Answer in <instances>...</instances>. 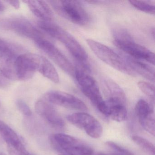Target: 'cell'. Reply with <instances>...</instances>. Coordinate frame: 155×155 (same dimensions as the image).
Masks as SVG:
<instances>
[{"label": "cell", "mask_w": 155, "mask_h": 155, "mask_svg": "<svg viewBox=\"0 0 155 155\" xmlns=\"http://www.w3.org/2000/svg\"><path fill=\"white\" fill-rule=\"evenodd\" d=\"M39 27L62 43L85 70L90 71L87 53L80 43L69 33L51 21H40Z\"/></svg>", "instance_id": "obj_1"}, {"label": "cell", "mask_w": 155, "mask_h": 155, "mask_svg": "<svg viewBox=\"0 0 155 155\" xmlns=\"http://www.w3.org/2000/svg\"><path fill=\"white\" fill-rule=\"evenodd\" d=\"M75 78L84 95L102 115L108 117V107L101 94L98 85L93 77L81 69L76 68Z\"/></svg>", "instance_id": "obj_2"}, {"label": "cell", "mask_w": 155, "mask_h": 155, "mask_svg": "<svg viewBox=\"0 0 155 155\" xmlns=\"http://www.w3.org/2000/svg\"><path fill=\"white\" fill-rule=\"evenodd\" d=\"M52 147L62 155H92L90 146L77 138L64 133H56L50 137Z\"/></svg>", "instance_id": "obj_3"}, {"label": "cell", "mask_w": 155, "mask_h": 155, "mask_svg": "<svg viewBox=\"0 0 155 155\" xmlns=\"http://www.w3.org/2000/svg\"><path fill=\"white\" fill-rule=\"evenodd\" d=\"M87 43L95 55L106 64L129 76L136 75L125 60L109 47L91 39L87 40Z\"/></svg>", "instance_id": "obj_4"}, {"label": "cell", "mask_w": 155, "mask_h": 155, "mask_svg": "<svg viewBox=\"0 0 155 155\" xmlns=\"http://www.w3.org/2000/svg\"><path fill=\"white\" fill-rule=\"evenodd\" d=\"M23 49L0 38V72L8 79L17 80L16 63Z\"/></svg>", "instance_id": "obj_5"}, {"label": "cell", "mask_w": 155, "mask_h": 155, "mask_svg": "<svg viewBox=\"0 0 155 155\" xmlns=\"http://www.w3.org/2000/svg\"><path fill=\"white\" fill-rule=\"evenodd\" d=\"M48 2L60 15L75 24L85 25L89 21L88 14L79 2L50 1Z\"/></svg>", "instance_id": "obj_6"}, {"label": "cell", "mask_w": 155, "mask_h": 155, "mask_svg": "<svg viewBox=\"0 0 155 155\" xmlns=\"http://www.w3.org/2000/svg\"><path fill=\"white\" fill-rule=\"evenodd\" d=\"M0 28L34 41L43 38L41 32L26 18L14 16L0 19Z\"/></svg>", "instance_id": "obj_7"}, {"label": "cell", "mask_w": 155, "mask_h": 155, "mask_svg": "<svg viewBox=\"0 0 155 155\" xmlns=\"http://www.w3.org/2000/svg\"><path fill=\"white\" fill-rule=\"evenodd\" d=\"M34 42L37 47L46 53L63 71L70 76L75 77V67L54 44L44 38L34 41Z\"/></svg>", "instance_id": "obj_8"}, {"label": "cell", "mask_w": 155, "mask_h": 155, "mask_svg": "<svg viewBox=\"0 0 155 155\" xmlns=\"http://www.w3.org/2000/svg\"><path fill=\"white\" fill-rule=\"evenodd\" d=\"M67 120L72 125L86 132L94 138L100 137L103 128L99 121L90 114L84 112H77L67 116Z\"/></svg>", "instance_id": "obj_9"}, {"label": "cell", "mask_w": 155, "mask_h": 155, "mask_svg": "<svg viewBox=\"0 0 155 155\" xmlns=\"http://www.w3.org/2000/svg\"><path fill=\"white\" fill-rule=\"evenodd\" d=\"M41 56L33 53H22L17 59L16 73L17 80L26 81L33 77L38 71Z\"/></svg>", "instance_id": "obj_10"}, {"label": "cell", "mask_w": 155, "mask_h": 155, "mask_svg": "<svg viewBox=\"0 0 155 155\" xmlns=\"http://www.w3.org/2000/svg\"><path fill=\"white\" fill-rule=\"evenodd\" d=\"M114 45L130 57L144 60L154 66L155 65V54L147 48L136 43L133 38L124 40H114Z\"/></svg>", "instance_id": "obj_11"}, {"label": "cell", "mask_w": 155, "mask_h": 155, "mask_svg": "<svg viewBox=\"0 0 155 155\" xmlns=\"http://www.w3.org/2000/svg\"><path fill=\"white\" fill-rule=\"evenodd\" d=\"M46 100L50 103L63 107L81 111L87 110L83 101L69 93L59 91H51L45 95Z\"/></svg>", "instance_id": "obj_12"}, {"label": "cell", "mask_w": 155, "mask_h": 155, "mask_svg": "<svg viewBox=\"0 0 155 155\" xmlns=\"http://www.w3.org/2000/svg\"><path fill=\"white\" fill-rule=\"evenodd\" d=\"M37 113L51 126L56 129L63 130L66 123L51 103L46 101H38L35 104Z\"/></svg>", "instance_id": "obj_13"}, {"label": "cell", "mask_w": 155, "mask_h": 155, "mask_svg": "<svg viewBox=\"0 0 155 155\" xmlns=\"http://www.w3.org/2000/svg\"><path fill=\"white\" fill-rule=\"evenodd\" d=\"M135 110L141 127L147 132L155 136V115L152 106L146 101L140 99L136 104Z\"/></svg>", "instance_id": "obj_14"}, {"label": "cell", "mask_w": 155, "mask_h": 155, "mask_svg": "<svg viewBox=\"0 0 155 155\" xmlns=\"http://www.w3.org/2000/svg\"><path fill=\"white\" fill-rule=\"evenodd\" d=\"M105 92L107 99V105L121 104L126 105V96L124 91L115 81L107 80L104 83Z\"/></svg>", "instance_id": "obj_15"}, {"label": "cell", "mask_w": 155, "mask_h": 155, "mask_svg": "<svg viewBox=\"0 0 155 155\" xmlns=\"http://www.w3.org/2000/svg\"><path fill=\"white\" fill-rule=\"evenodd\" d=\"M125 61L128 67L135 74L138 73L145 78L154 82L155 69L153 67L131 57H127Z\"/></svg>", "instance_id": "obj_16"}, {"label": "cell", "mask_w": 155, "mask_h": 155, "mask_svg": "<svg viewBox=\"0 0 155 155\" xmlns=\"http://www.w3.org/2000/svg\"><path fill=\"white\" fill-rule=\"evenodd\" d=\"M31 12L41 21H51L53 13L47 2L43 1H25Z\"/></svg>", "instance_id": "obj_17"}, {"label": "cell", "mask_w": 155, "mask_h": 155, "mask_svg": "<svg viewBox=\"0 0 155 155\" xmlns=\"http://www.w3.org/2000/svg\"><path fill=\"white\" fill-rule=\"evenodd\" d=\"M0 134L7 143L8 147L19 150H26L21 140L16 132L1 120H0Z\"/></svg>", "instance_id": "obj_18"}, {"label": "cell", "mask_w": 155, "mask_h": 155, "mask_svg": "<svg viewBox=\"0 0 155 155\" xmlns=\"http://www.w3.org/2000/svg\"><path fill=\"white\" fill-rule=\"evenodd\" d=\"M38 71L52 82L55 83L59 82V76L55 67L48 60L43 56L41 57Z\"/></svg>", "instance_id": "obj_19"}, {"label": "cell", "mask_w": 155, "mask_h": 155, "mask_svg": "<svg viewBox=\"0 0 155 155\" xmlns=\"http://www.w3.org/2000/svg\"><path fill=\"white\" fill-rule=\"evenodd\" d=\"M107 106L109 110L108 117H110L111 119L117 122H121L127 119V111L126 105L115 104Z\"/></svg>", "instance_id": "obj_20"}, {"label": "cell", "mask_w": 155, "mask_h": 155, "mask_svg": "<svg viewBox=\"0 0 155 155\" xmlns=\"http://www.w3.org/2000/svg\"><path fill=\"white\" fill-rule=\"evenodd\" d=\"M131 139L133 142L142 149L147 154L155 155V146L150 141L140 136H134L132 137Z\"/></svg>", "instance_id": "obj_21"}, {"label": "cell", "mask_w": 155, "mask_h": 155, "mask_svg": "<svg viewBox=\"0 0 155 155\" xmlns=\"http://www.w3.org/2000/svg\"><path fill=\"white\" fill-rule=\"evenodd\" d=\"M129 2L136 9L147 14L154 15L155 13V7L154 5L149 3L147 2L142 1H129Z\"/></svg>", "instance_id": "obj_22"}, {"label": "cell", "mask_w": 155, "mask_h": 155, "mask_svg": "<svg viewBox=\"0 0 155 155\" xmlns=\"http://www.w3.org/2000/svg\"><path fill=\"white\" fill-rule=\"evenodd\" d=\"M139 88L145 95L154 100L155 87L153 84L145 81H139L137 83Z\"/></svg>", "instance_id": "obj_23"}, {"label": "cell", "mask_w": 155, "mask_h": 155, "mask_svg": "<svg viewBox=\"0 0 155 155\" xmlns=\"http://www.w3.org/2000/svg\"><path fill=\"white\" fill-rule=\"evenodd\" d=\"M106 144L112 150L114 155H134L129 150L113 141H107Z\"/></svg>", "instance_id": "obj_24"}, {"label": "cell", "mask_w": 155, "mask_h": 155, "mask_svg": "<svg viewBox=\"0 0 155 155\" xmlns=\"http://www.w3.org/2000/svg\"><path fill=\"white\" fill-rule=\"evenodd\" d=\"M17 105L19 110L25 116L30 117L32 115L31 110L27 103L22 100H18L17 101Z\"/></svg>", "instance_id": "obj_25"}, {"label": "cell", "mask_w": 155, "mask_h": 155, "mask_svg": "<svg viewBox=\"0 0 155 155\" xmlns=\"http://www.w3.org/2000/svg\"><path fill=\"white\" fill-rule=\"evenodd\" d=\"M9 84L8 79L6 78L0 72V88H4Z\"/></svg>", "instance_id": "obj_26"}, {"label": "cell", "mask_w": 155, "mask_h": 155, "mask_svg": "<svg viewBox=\"0 0 155 155\" xmlns=\"http://www.w3.org/2000/svg\"><path fill=\"white\" fill-rule=\"evenodd\" d=\"M7 2L16 9H18L20 8V3L18 1H8Z\"/></svg>", "instance_id": "obj_27"}, {"label": "cell", "mask_w": 155, "mask_h": 155, "mask_svg": "<svg viewBox=\"0 0 155 155\" xmlns=\"http://www.w3.org/2000/svg\"><path fill=\"white\" fill-rule=\"evenodd\" d=\"M5 6L3 3L0 2V12H2L5 10Z\"/></svg>", "instance_id": "obj_28"}, {"label": "cell", "mask_w": 155, "mask_h": 155, "mask_svg": "<svg viewBox=\"0 0 155 155\" xmlns=\"http://www.w3.org/2000/svg\"><path fill=\"white\" fill-rule=\"evenodd\" d=\"M151 34H152V36H153L154 39V38H155V29H154V28L151 29Z\"/></svg>", "instance_id": "obj_29"}, {"label": "cell", "mask_w": 155, "mask_h": 155, "mask_svg": "<svg viewBox=\"0 0 155 155\" xmlns=\"http://www.w3.org/2000/svg\"><path fill=\"white\" fill-rule=\"evenodd\" d=\"M0 155H6V154H4L3 153H0Z\"/></svg>", "instance_id": "obj_30"}, {"label": "cell", "mask_w": 155, "mask_h": 155, "mask_svg": "<svg viewBox=\"0 0 155 155\" xmlns=\"http://www.w3.org/2000/svg\"><path fill=\"white\" fill-rule=\"evenodd\" d=\"M99 155H106V154H99Z\"/></svg>", "instance_id": "obj_31"}, {"label": "cell", "mask_w": 155, "mask_h": 155, "mask_svg": "<svg viewBox=\"0 0 155 155\" xmlns=\"http://www.w3.org/2000/svg\"><path fill=\"white\" fill-rule=\"evenodd\" d=\"M62 155V154H60V155Z\"/></svg>", "instance_id": "obj_32"}]
</instances>
